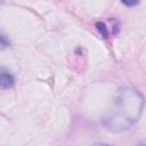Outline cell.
<instances>
[{"mask_svg":"<svg viewBox=\"0 0 146 146\" xmlns=\"http://www.w3.org/2000/svg\"><path fill=\"white\" fill-rule=\"evenodd\" d=\"M0 84L2 89H9L14 86V78L13 75L6 71L5 68H1V74H0Z\"/></svg>","mask_w":146,"mask_h":146,"instance_id":"7a4b0ae2","label":"cell"},{"mask_svg":"<svg viewBox=\"0 0 146 146\" xmlns=\"http://www.w3.org/2000/svg\"><path fill=\"white\" fill-rule=\"evenodd\" d=\"M96 26H97V29L99 30V32H102V33H103V35H104V36H107V29L105 27V25H104L103 23H97V24H96Z\"/></svg>","mask_w":146,"mask_h":146,"instance_id":"3957f363","label":"cell"},{"mask_svg":"<svg viewBox=\"0 0 146 146\" xmlns=\"http://www.w3.org/2000/svg\"><path fill=\"white\" fill-rule=\"evenodd\" d=\"M144 107L141 94L130 87L117 90L112 108L103 119V124L113 132L124 131L132 127L139 119Z\"/></svg>","mask_w":146,"mask_h":146,"instance_id":"6da1fadb","label":"cell"},{"mask_svg":"<svg viewBox=\"0 0 146 146\" xmlns=\"http://www.w3.org/2000/svg\"><path fill=\"white\" fill-rule=\"evenodd\" d=\"M121 1L123 5H125L128 7H133V6L139 3V0H121Z\"/></svg>","mask_w":146,"mask_h":146,"instance_id":"277c9868","label":"cell"}]
</instances>
